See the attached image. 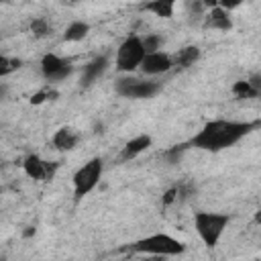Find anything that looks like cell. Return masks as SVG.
Segmentation results:
<instances>
[{
  "label": "cell",
  "instance_id": "obj_17",
  "mask_svg": "<svg viewBox=\"0 0 261 261\" xmlns=\"http://www.w3.org/2000/svg\"><path fill=\"white\" fill-rule=\"evenodd\" d=\"M232 94L237 98H257L261 94V90H257L249 80H239L232 84Z\"/></svg>",
  "mask_w": 261,
  "mask_h": 261
},
{
  "label": "cell",
  "instance_id": "obj_24",
  "mask_svg": "<svg viewBox=\"0 0 261 261\" xmlns=\"http://www.w3.org/2000/svg\"><path fill=\"white\" fill-rule=\"evenodd\" d=\"M6 94H8V86L6 84H0V100H4Z\"/></svg>",
  "mask_w": 261,
  "mask_h": 261
},
{
  "label": "cell",
  "instance_id": "obj_3",
  "mask_svg": "<svg viewBox=\"0 0 261 261\" xmlns=\"http://www.w3.org/2000/svg\"><path fill=\"white\" fill-rule=\"evenodd\" d=\"M228 222H230V216L228 214H222V212L202 210V212H196V216H194L196 232H198V237L202 239V243L208 249H212V247L218 245V241L224 234V228L228 226Z\"/></svg>",
  "mask_w": 261,
  "mask_h": 261
},
{
  "label": "cell",
  "instance_id": "obj_16",
  "mask_svg": "<svg viewBox=\"0 0 261 261\" xmlns=\"http://www.w3.org/2000/svg\"><path fill=\"white\" fill-rule=\"evenodd\" d=\"M88 33H90V24H88L86 20H73V22H69V24L65 27V31H63V41H67V43H77V41L86 39Z\"/></svg>",
  "mask_w": 261,
  "mask_h": 261
},
{
  "label": "cell",
  "instance_id": "obj_21",
  "mask_svg": "<svg viewBox=\"0 0 261 261\" xmlns=\"http://www.w3.org/2000/svg\"><path fill=\"white\" fill-rule=\"evenodd\" d=\"M177 200V188L173 186V188H169L167 192H165V196H163V206H169V204H173Z\"/></svg>",
  "mask_w": 261,
  "mask_h": 261
},
{
  "label": "cell",
  "instance_id": "obj_26",
  "mask_svg": "<svg viewBox=\"0 0 261 261\" xmlns=\"http://www.w3.org/2000/svg\"><path fill=\"white\" fill-rule=\"evenodd\" d=\"M71 2H82V0H71Z\"/></svg>",
  "mask_w": 261,
  "mask_h": 261
},
{
  "label": "cell",
  "instance_id": "obj_13",
  "mask_svg": "<svg viewBox=\"0 0 261 261\" xmlns=\"http://www.w3.org/2000/svg\"><path fill=\"white\" fill-rule=\"evenodd\" d=\"M77 143H80V133H75V128L71 126H59L51 137V145L61 153L73 151Z\"/></svg>",
  "mask_w": 261,
  "mask_h": 261
},
{
  "label": "cell",
  "instance_id": "obj_1",
  "mask_svg": "<svg viewBox=\"0 0 261 261\" xmlns=\"http://www.w3.org/2000/svg\"><path fill=\"white\" fill-rule=\"evenodd\" d=\"M259 122H243V120H226V118H216L206 122L190 141L192 147L218 153L224 151L239 141H243L253 128H257Z\"/></svg>",
  "mask_w": 261,
  "mask_h": 261
},
{
  "label": "cell",
  "instance_id": "obj_10",
  "mask_svg": "<svg viewBox=\"0 0 261 261\" xmlns=\"http://www.w3.org/2000/svg\"><path fill=\"white\" fill-rule=\"evenodd\" d=\"M108 65H110L108 55H96L94 59H90L82 67V86L84 88H90L92 84H96L108 71Z\"/></svg>",
  "mask_w": 261,
  "mask_h": 261
},
{
  "label": "cell",
  "instance_id": "obj_22",
  "mask_svg": "<svg viewBox=\"0 0 261 261\" xmlns=\"http://www.w3.org/2000/svg\"><path fill=\"white\" fill-rule=\"evenodd\" d=\"M245 0H218V6H222L224 10H234V8H239L241 4H243Z\"/></svg>",
  "mask_w": 261,
  "mask_h": 261
},
{
  "label": "cell",
  "instance_id": "obj_23",
  "mask_svg": "<svg viewBox=\"0 0 261 261\" xmlns=\"http://www.w3.org/2000/svg\"><path fill=\"white\" fill-rule=\"evenodd\" d=\"M200 4L204 6V10H208V8H214V6H218V0H200Z\"/></svg>",
  "mask_w": 261,
  "mask_h": 261
},
{
  "label": "cell",
  "instance_id": "obj_8",
  "mask_svg": "<svg viewBox=\"0 0 261 261\" xmlns=\"http://www.w3.org/2000/svg\"><path fill=\"white\" fill-rule=\"evenodd\" d=\"M73 71V65L57 53H45L41 57V73L47 82H61Z\"/></svg>",
  "mask_w": 261,
  "mask_h": 261
},
{
  "label": "cell",
  "instance_id": "obj_14",
  "mask_svg": "<svg viewBox=\"0 0 261 261\" xmlns=\"http://www.w3.org/2000/svg\"><path fill=\"white\" fill-rule=\"evenodd\" d=\"M202 51L198 45H186L181 49H177L173 55H171V61H173V67L175 69H188L192 65H196V61L200 59Z\"/></svg>",
  "mask_w": 261,
  "mask_h": 261
},
{
  "label": "cell",
  "instance_id": "obj_7",
  "mask_svg": "<svg viewBox=\"0 0 261 261\" xmlns=\"http://www.w3.org/2000/svg\"><path fill=\"white\" fill-rule=\"evenodd\" d=\"M24 173L35 181H51L59 169V161H47L37 153H31L22 161Z\"/></svg>",
  "mask_w": 261,
  "mask_h": 261
},
{
  "label": "cell",
  "instance_id": "obj_19",
  "mask_svg": "<svg viewBox=\"0 0 261 261\" xmlns=\"http://www.w3.org/2000/svg\"><path fill=\"white\" fill-rule=\"evenodd\" d=\"M141 39H143V47H145L147 53H151V51H161V47H163V43H165V37L159 35V33H149V35H145V37H141Z\"/></svg>",
  "mask_w": 261,
  "mask_h": 261
},
{
  "label": "cell",
  "instance_id": "obj_11",
  "mask_svg": "<svg viewBox=\"0 0 261 261\" xmlns=\"http://www.w3.org/2000/svg\"><path fill=\"white\" fill-rule=\"evenodd\" d=\"M204 29H212V31H230L232 29V20H230V12L224 10L222 6H214L208 8L204 14Z\"/></svg>",
  "mask_w": 261,
  "mask_h": 261
},
{
  "label": "cell",
  "instance_id": "obj_15",
  "mask_svg": "<svg viewBox=\"0 0 261 261\" xmlns=\"http://www.w3.org/2000/svg\"><path fill=\"white\" fill-rule=\"evenodd\" d=\"M175 2L177 0H149L141 6V10L151 12L159 18H171L173 12H175Z\"/></svg>",
  "mask_w": 261,
  "mask_h": 261
},
{
  "label": "cell",
  "instance_id": "obj_9",
  "mask_svg": "<svg viewBox=\"0 0 261 261\" xmlns=\"http://www.w3.org/2000/svg\"><path fill=\"white\" fill-rule=\"evenodd\" d=\"M139 69L145 75H163L173 69V61H171V55L165 51H151V53H145Z\"/></svg>",
  "mask_w": 261,
  "mask_h": 261
},
{
  "label": "cell",
  "instance_id": "obj_20",
  "mask_svg": "<svg viewBox=\"0 0 261 261\" xmlns=\"http://www.w3.org/2000/svg\"><path fill=\"white\" fill-rule=\"evenodd\" d=\"M16 67H20V61H18V59H10V57H6L4 53H0V77L8 75V73L14 71Z\"/></svg>",
  "mask_w": 261,
  "mask_h": 261
},
{
  "label": "cell",
  "instance_id": "obj_2",
  "mask_svg": "<svg viewBox=\"0 0 261 261\" xmlns=\"http://www.w3.org/2000/svg\"><path fill=\"white\" fill-rule=\"evenodd\" d=\"M188 245L171 234H163V232H157V234H151V237H145L137 243L130 245V251L133 253H143V255H159V257H177L181 253H186Z\"/></svg>",
  "mask_w": 261,
  "mask_h": 261
},
{
  "label": "cell",
  "instance_id": "obj_5",
  "mask_svg": "<svg viewBox=\"0 0 261 261\" xmlns=\"http://www.w3.org/2000/svg\"><path fill=\"white\" fill-rule=\"evenodd\" d=\"M145 47H143V39L139 35H128L116 49V69L122 73H133L141 67V61L145 57Z\"/></svg>",
  "mask_w": 261,
  "mask_h": 261
},
{
  "label": "cell",
  "instance_id": "obj_18",
  "mask_svg": "<svg viewBox=\"0 0 261 261\" xmlns=\"http://www.w3.org/2000/svg\"><path fill=\"white\" fill-rule=\"evenodd\" d=\"M31 33H33L35 39H45V37H49V35H51V24H49V20H47L45 16H35V18L31 20Z\"/></svg>",
  "mask_w": 261,
  "mask_h": 261
},
{
  "label": "cell",
  "instance_id": "obj_12",
  "mask_svg": "<svg viewBox=\"0 0 261 261\" xmlns=\"http://www.w3.org/2000/svg\"><path fill=\"white\" fill-rule=\"evenodd\" d=\"M151 145H153L151 135H147V133L137 135V137H133L130 141H126V143H124V147L120 149L118 159H120V161H130V159H137V157H139L141 153H145V151H147Z\"/></svg>",
  "mask_w": 261,
  "mask_h": 261
},
{
  "label": "cell",
  "instance_id": "obj_6",
  "mask_svg": "<svg viewBox=\"0 0 261 261\" xmlns=\"http://www.w3.org/2000/svg\"><path fill=\"white\" fill-rule=\"evenodd\" d=\"M161 84L153 82V80H137V77H120L114 86L116 94H120L122 98H130V100H149L153 96H157L161 92Z\"/></svg>",
  "mask_w": 261,
  "mask_h": 261
},
{
  "label": "cell",
  "instance_id": "obj_4",
  "mask_svg": "<svg viewBox=\"0 0 261 261\" xmlns=\"http://www.w3.org/2000/svg\"><path fill=\"white\" fill-rule=\"evenodd\" d=\"M102 173H104V159L102 157H92L82 167H77L73 177H71L75 200H82L84 196H88L100 184Z\"/></svg>",
  "mask_w": 261,
  "mask_h": 261
},
{
  "label": "cell",
  "instance_id": "obj_25",
  "mask_svg": "<svg viewBox=\"0 0 261 261\" xmlns=\"http://www.w3.org/2000/svg\"><path fill=\"white\" fill-rule=\"evenodd\" d=\"M31 234H35V228L29 226V230H24V237H31Z\"/></svg>",
  "mask_w": 261,
  "mask_h": 261
}]
</instances>
